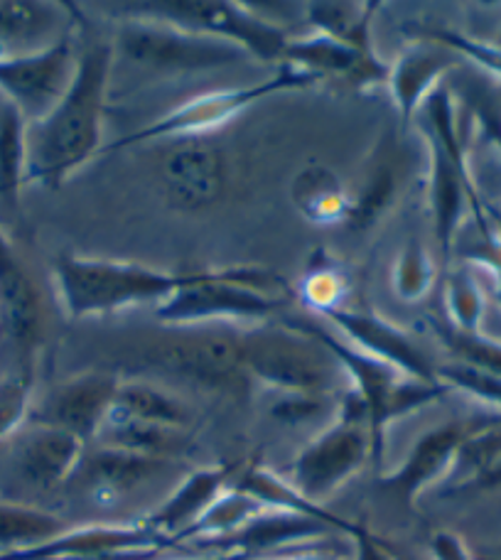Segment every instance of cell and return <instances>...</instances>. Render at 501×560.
<instances>
[{"mask_svg": "<svg viewBox=\"0 0 501 560\" xmlns=\"http://www.w3.org/2000/svg\"><path fill=\"white\" fill-rule=\"evenodd\" d=\"M114 55V45L84 49L59 104L45 118L27 124V183L62 187L102 150Z\"/></svg>", "mask_w": 501, "mask_h": 560, "instance_id": "cell-1", "label": "cell"}, {"mask_svg": "<svg viewBox=\"0 0 501 560\" xmlns=\"http://www.w3.org/2000/svg\"><path fill=\"white\" fill-rule=\"evenodd\" d=\"M195 273H170L133 261L62 254L55 261V283L65 313L72 319L104 317L136 305H160Z\"/></svg>", "mask_w": 501, "mask_h": 560, "instance_id": "cell-2", "label": "cell"}, {"mask_svg": "<svg viewBox=\"0 0 501 560\" xmlns=\"http://www.w3.org/2000/svg\"><path fill=\"white\" fill-rule=\"evenodd\" d=\"M286 283L273 271L254 266L197 271V280L155 305V319L167 327L209 323H266L286 307Z\"/></svg>", "mask_w": 501, "mask_h": 560, "instance_id": "cell-3", "label": "cell"}, {"mask_svg": "<svg viewBox=\"0 0 501 560\" xmlns=\"http://www.w3.org/2000/svg\"><path fill=\"white\" fill-rule=\"evenodd\" d=\"M293 323L300 329H305L307 335H313L349 376V384H352L349 388L359 396L366 411L374 463H381V457H384L386 433L391 425L398 423L400 418L420 411V408L440 401L447 394L443 384L420 382V378L406 376L396 366L359 352L357 347L345 342L339 335L329 332L323 325L305 323V319H300V323L293 319Z\"/></svg>", "mask_w": 501, "mask_h": 560, "instance_id": "cell-4", "label": "cell"}, {"mask_svg": "<svg viewBox=\"0 0 501 560\" xmlns=\"http://www.w3.org/2000/svg\"><path fill=\"white\" fill-rule=\"evenodd\" d=\"M372 459V433L359 396L347 388L335 418L290 463L288 479L310 502L325 506Z\"/></svg>", "mask_w": 501, "mask_h": 560, "instance_id": "cell-5", "label": "cell"}, {"mask_svg": "<svg viewBox=\"0 0 501 560\" xmlns=\"http://www.w3.org/2000/svg\"><path fill=\"white\" fill-rule=\"evenodd\" d=\"M244 372L273 394L333 396L339 364L295 323L238 332ZM342 372V369H339Z\"/></svg>", "mask_w": 501, "mask_h": 560, "instance_id": "cell-6", "label": "cell"}, {"mask_svg": "<svg viewBox=\"0 0 501 560\" xmlns=\"http://www.w3.org/2000/svg\"><path fill=\"white\" fill-rule=\"evenodd\" d=\"M126 18H145L187 33L222 39L264 65H280L290 43L288 30L270 23L246 3L229 0H158L124 5Z\"/></svg>", "mask_w": 501, "mask_h": 560, "instance_id": "cell-7", "label": "cell"}, {"mask_svg": "<svg viewBox=\"0 0 501 560\" xmlns=\"http://www.w3.org/2000/svg\"><path fill=\"white\" fill-rule=\"evenodd\" d=\"M313 84H317V79L310 72H303V69L298 67L280 65L273 74L264 79V82L234 89H217V92L189 98V102L179 104L173 112L160 116L158 121L138 128L136 133L124 136L121 140H116L108 150L155 143V140L202 138L205 133L217 131V128L234 121L236 116H242L246 108L258 102H266V98L286 92H298V89H307Z\"/></svg>", "mask_w": 501, "mask_h": 560, "instance_id": "cell-8", "label": "cell"}, {"mask_svg": "<svg viewBox=\"0 0 501 560\" xmlns=\"http://www.w3.org/2000/svg\"><path fill=\"white\" fill-rule=\"evenodd\" d=\"M114 49L133 65L163 74L207 72V69L234 67L248 59L246 52L222 39L187 33V30L145 18H126Z\"/></svg>", "mask_w": 501, "mask_h": 560, "instance_id": "cell-9", "label": "cell"}, {"mask_svg": "<svg viewBox=\"0 0 501 560\" xmlns=\"http://www.w3.org/2000/svg\"><path fill=\"white\" fill-rule=\"evenodd\" d=\"M145 362L189 384L234 392L246 384L242 339L226 332H193L167 337L145 349Z\"/></svg>", "mask_w": 501, "mask_h": 560, "instance_id": "cell-10", "label": "cell"}, {"mask_svg": "<svg viewBox=\"0 0 501 560\" xmlns=\"http://www.w3.org/2000/svg\"><path fill=\"white\" fill-rule=\"evenodd\" d=\"M79 55L72 33L33 55H0V94L27 124L45 118L72 84Z\"/></svg>", "mask_w": 501, "mask_h": 560, "instance_id": "cell-11", "label": "cell"}, {"mask_svg": "<svg viewBox=\"0 0 501 560\" xmlns=\"http://www.w3.org/2000/svg\"><path fill=\"white\" fill-rule=\"evenodd\" d=\"M175 546L145 522L69 526L53 541L27 551L0 556V560H158Z\"/></svg>", "mask_w": 501, "mask_h": 560, "instance_id": "cell-12", "label": "cell"}, {"mask_svg": "<svg viewBox=\"0 0 501 560\" xmlns=\"http://www.w3.org/2000/svg\"><path fill=\"white\" fill-rule=\"evenodd\" d=\"M489 416L497 413L485 411L473 418L450 420V423L426 430V433L416 440L413 447H410L404 463H400L394 472L378 479V487L384 489L386 494L394 497L398 504L410 509L426 489L440 482H447L450 472H453L455 467V459L459 455V447H463L465 440L473 435Z\"/></svg>", "mask_w": 501, "mask_h": 560, "instance_id": "cell-13", "label": "cell"}, {"mask_svg": "<svg viewBox=\"0 0 501 560\" xmlns=\"http://www.w3.org/2000/svg\"><path fill=\"white\" fill-rule=\"evenodd\" d=\"M121 378L112 372H82L49 388L35 404L30 423L72 433L84 443H96L104 423L116 406Z\"/></svg>", "mask_w": 501, "mask_h": 560, "instance_id": "cell-14", "label": "cell"}, {"mask_svg": "<svg viewBox=\"0 0 501 560\" xmlns=\"http://www.w3.org/2000/svg\"><path fill=\"white\" fill-rule=\"evenodd\" d=\"M329 325L339 329L345 342L357 347L359 352L396 366L406 376L420 378V382H438L435 364L420 349L406 329L391 323L374 310L335 307L323 315ZM440 384V382H438Z\"/></svg>", "mask_w": 501, "mask_h": 560, "instance_id": "cell-15", "label": "cell"}, {"mask_svg": "<svg viewBox=\"0 0 501 560\" xmlns=\"http://www.w3.org/2000/svg\"><path fill=\"white\" fill-rule=\"evenodd\" d=\"M160 179L167 202L179 212H202L217 205L226 189L224 153L205 140L179 143L160 165Z\"/></svg>", "mask_w": 501, "mask_h": 560, "instance_id": "cell-16", "label": "cell"}, {"mask_svg": "<svg viewBox=\"0 0 501 560\" xmlns=\"http://www.w3.org/2000/svg\"><path fill=\"white\" fill-rule=\"evenodd\" d=\"M457 55L445 45L428 37H416L388 65V89L398 114V133L406 136L408 126L416 124L420 108L430 94L443 86V77L457 65Z\"/></svg>", "mask_w": 501, "mask_h": 560, "instance_id": "cell-17", "label": "cell"}, {"mask_svg": "<svg viewBox=\"0 0 501 560\" xmlns=\"http://www.w3.org/2000/svg\"><path fill=\"white\" fill-rule=\"evenodd\" d=\"M280 65L303 69L317 82L319 79H339L359 92L388 84V62H384L378 52H359V49L319 33L290 37Z\"/></svg>", "mask_w": 501, "mask_h": 560, "instance_id": "cell-18", "label": "cell"}, {"mask_svg": "<svg viewBox=\"0 0 501 560\" xmlns=\"http://www.w3.org/2000/svg\"><path fill=\"white\" fill-rule=\"evenodd\" d=\"M0 323L18 349L23 372H33L35 349L43 339V303L23 258L0 229Z\"/></svg>", "mask_w": 501, "mask_h": 560, "instance_id": "cell-19", "label": "cell"}, {"mask_svg": "<svg viewBox=\"0 0 501 560\" xmlns=\"http://www.w3.org/2000/svg\"><path fill=\"white\" fill-rule=\"evenodd\" d=\"M89 445L65 430L30 423L20 433L15 447V469L25 479V485L39 492L62 487L74 475H79L86 457Z\"/></svg>", "mask_w": 501, "mask_h": 560, "instance_id": "cell-20", "label": "cell"}, {"mask_svg": "<svg viewBox=\"0 0 501 560\" xmlns=\"http://www.w3.org/2000/svg\"><path fill=\"white\" fill-rule=\"evenodd\" d=\"M398 138L384 131L376 140L372 155L366 158L364 175L352 192L347 229L357 234L372 232L391 209L396 207L404 189V158H400Z\"/></svg>", "mask_w": 501, "mask_h": 560, "instance_id": "cell-21", "label": "cell"}, {"mask_svg": "<svg viewBox=\"0 0 501 560\" xmlns=\"http://www.w3.org/2000/svg\"><path fill=\"white\" fill-rule=\"evenodd\" d=\"M74 8L45 0H0V55H33L72 33Z\"/></svg>", "mask_w": 501, "mask_h": 560, "instance_id": "cell-22", "label": "cell"}, {"mask_svg": "<svg viewBox=\"0 0 501 560\" xmlns=\"http://www.w3.org/2000/svg\"><path fill=\"white\" fill-rule=\"evenodd\" d=\"M238 475V465H212L199 467L193 475H187L177 489L160 504L153 514L145 518V524L167 541H177L209 506L234 485Z\"/></svg>", "mask_w": 501, "mask_h": 560, "instance_id": "cell-23", "label": "cell"}, {"mask_svg": "<svg viewBox=\"0 0 501 560\" xmlns=\"http://www.w3.org/2000/svg\"><path fill=\"white\" fill-rule=\"evenodd\" d=\"M335 532V526L319 522V518L293 512H270L268 509V512L246 524L236 536L219 546V551H234L248 558L276 556L303 546L323 544Z\"/></svg>", "mask_w": 501, "mask_h": 560, "instance_id": "cell-24", "label": "cell"}, {"mask_svg": "<svg viewBox=\"0 0 501 560\" xmlns=\"http://www.w3.org/2000/svg\"><path fill=\"white\" fill-rule=\"evenodd\" d=\"M167 465L170 459L98 445L94 453L86 450V457L82 467H79V472L84 475L96 497L118 499L150 482V479L163 472Z\"/></svg>", "mask_w": 501, "mask_h": 560, "instance_id": "cell-25", "label": "cell"}, {"mask_svg": "<svg viewBox=\"0 0 501 560\" xmlns=\"http://www.w3.org/2000/svg\"><path fill=\"white\" fill-rule=\"evenodd\" d=\"M290 202L310 224H347L352 192H347L342 177L333 167L313 163L295 173L290 183Z\"/></svg>", "mask_w": 501, "mask_h": 560, "instance_id": "cell-26", "label": "cell"}, {"mask_svg": "<svg viewBox=\"0 0 501 560\" xmlns=\"http://www.w3.org/2000/svg\"><path fill=\"white\" fill-rule=\"evenodd\" d=\"M234 487L254 497L258 504H264L270 512H293L313 516L319 518V522L335 526L339 534H349V528H352V522L333 514L327 506L310 502V499H305L293 485H290L288 477L278 475L268 467L248 465L246 469H238Z\"/></svg>", "mask_w": 501, "mask_h": 560, "instance_id": "cell-27", "label": "cell"}, {"mask_svg": "<svg viewBox=\"0 0 501 560\" xmlns=\"http://www.w3.org/2000/svg\"><path fill=\"white\" fill-rule=\"evenodd\" d=\"M381 3H337V0H315L305 5L307 25L313 33L327 35L359 52H376L372 39V23Z\"/></svg>", "mask_w": 501, "mask_h": 560, "instance_id": "cell-28", "label": "cell"}, {"mask_svg": "<svg viewBox=\"0 0 501 560\" xmlns=\"http://www.w3.org/2000/svg\"><path fill=\"white\" fill-rule=\"evenodd\" d=\"M264 512H268L264 504H258L254 497L232 485L222 497H217V502L209 506L183 536L177 538L175 546L197 541V544H212L214 548H219Z\"/></svg>", "mask_w": 501, "mask_h": 560, "instance_id": "cell-29", "label": "cell"}, {"mask_svg": "<svg viewBox=\"0 0 501 560\" xmlns=\"http://www.w3.org/2000/svg\"><path fill=\"white\" fill-rule=\"evenodd\" d=\"M96 443L148 457L173 459V455H177L185 447V430L143 423V420L112 411L102 433L96 438Z\"/></svg>", "mask_w": 501, "mask_h": 560, "instance_id": "cell-30", "label": "cell"}, {"mask_svg": "<svg viewBox=\"0 0 501 560\" xmlns=\"http://www.w3.org/2000/svg\"><path fill=\"white\" fill-rule=\"evenodd\" d=\"M116 413L143 420V423L187 430L193 423V411L177 396L167 394L150 382H121L116 394Z\"/></svg>", "mask_w": 501, "mask_h": 560, "instance_id": "cell-31", "label": "cell"}, {"mask_svg": "<svg viewBox=\"0 0 501 560\" xmlns=\"http://www.w3.org/2000/svg\"><path fill=\"white\" fill-rule=\"evenodd\" d=\"M65 518L39 506L0 502V556L27 551L67 532Z\"/></svg>", "mask_w": 501, "mask_h": 560, "instance_id": "cell-32", "label": "cell"}, {"mask_svg": "<svg viewBox=\"0 0 501 560\" xmlns=\"http://www.w3.org/2000/svg\"><path fill=\"white\" fill-rule=\"evenodd\" d=\"M27 183V118L10 102H0V199L15 202Z\"/></svg>", "mask_w": 501, "mask_h": 560, "instance_id": "cell-33", "label": "cell"}, {"mask_svg": "<svg viewBox=\"0 0 501 560\" xmlns=\"http://www.w3.org/2000/svg\"><path fill=\"white\" fill-rule=\"evenodd\" d=\"M438 268L433 261V254L423 244L420 236L406 238V244L400 246L394 264V293L404 300V303H418L423 300L435 285Z\"/></svg>", "mask_w": 501, "mask_h": 560, "instance_id": "cell-34", "label": "cell"}, {"mask_svg": "<svg viewBox=\"0 0 501 560\" xmlns=\"http://www.w3.org/2000/svg\"><path fill=\"white\" fill-rule=\"evenodd\" d=\"M347 285L349 283L345 271L335 264V258L327 256L325 252H317V256H313V261H310L303 280H300L298 295L307 310L325 315L329 310L342 307Z\"/></svg>", "mask_w": 501, "mask_h": 560, "instance_id": "cell-35", "label": "cell"}, {"mask_svg": "<svg viewBox=\"0 0 501 560\" xmlns=\"http://www.w3.org/2000/svg\"><path fill=\"white\" fill-rule=\"evenodd\" d=\"M487 300L482 285L467 268H457L445 280V313L447 325L457 332H482Z\"/></svg>", "mask_w": 501, "mask_h": 560, "instance_id": "cell-36", "label": "cell"}, {"mask_svg": "<svg viewBox=\"0 0 501 560\" xmlns=\"http://www.w3.org/2000/svg\"><path fill=\"white\" fill-rule=\"evenodd\" d=\"M435 378L450 392H459L487 408V413L501 416V376H494L473 364L447 359L435 364Z\"/></svg>", "mask_w": 501, "mask_h": 560, "instance_id": "cell-37", "label": "cell"}, {"mask_svg": "<svg viewBox=\"0 0 501 560\" xmlns=\"http://www.w3.org/2000/svg\"><path fill=\"white\" fill-rule=\"evenodd\" d=\"M430 327H433V332L447 352H453V359H457V362L473 364L489 374L501 376V342H497V339L482 332H457L447 323H433Z\"/></svg>", "mask_w": 501, "mask_h": 560, "instance_id": "cell-38", "label": "cell"}, {"mask_svg": "<svg viewBox=\"0 0 501 560\" xmlns=\"http://www.w3.org/2000/svg\"><path fill=\"white\" fill-rule=\"evenodd\" d=\"M35 408L33 392V372H23L5 376L0 382V440H8L23 433L25 423H30Z\"/></svg>", "mask_w": 501, "mask_h": 560, "instance_id": "cell-39", "label": "cell"}, {"mask_svg": "<svg viewBox=\"0 0 501 560\" xmlns=\"http://www.w3.org/2000/svg\"><path fill=\"white\" fill-rule=\"evenodd\" d=\"M420 37L435 39V43L445 45L447 49H453L457 57H465V59H469V62L482 67L485 72L501 77V49L494 47L492 43H485V39L455 33V30H423V35Z\"/></svg>", "mask_w": 501, "mask_h": 560, "instance_id": "cell-40", "label": "cell"}, {"mask_svg": "<svg viewBox=\"0 0 501 560\" xmlns=\"http://www.w3.org/2000/svg\"><path fill=\"white\" fill-rule=\"evenodd\" d=\"M333 406V396L323 394H276V401L270 404V416L286 425H300L317 420Z\"/></svg>", "mask_w": 501, "mask_h": 560, "instance_id": "cell-41", "label": "cell"}, {"mask_svg": "<svg viewBox=\"0 0 501 560\" xmlns=\"http://www.w3.org/2000/svg\"><path fill=\"white\" fill-rule=\"evenodd\" d=\"M349 538H352L354 546V560H400L394 548L386 546V541L381 536H376L372 528L364 524H354L349 528Z\"/></svg>", "mask_w": 501, "mask_h": 560, "instance_id": "cell-42", "label": "cell"}, {"mask_svg": "<svg viewBox=\"0 0 501 560\" xmlns=\"http://www.w3.org/2000/svg\"><path fill=\"white\" fill-rule=\"evenodd\" d=\"M430 556H433V560H477V556L463 541V536L453 532L433 534V538H430Z\"/></svg>", "mask_w": 501, "mask_h": 560, "instance_id": "cell-43", "label": "cell"}, {"mask_svg": "<svg viewBox=\"0 0 501 560\" xmlns=\"http://www.w3.org/2000/svg\"><path fill=\"white\" fill-rule=\"evenodd\" d=\"M246 560H339V556L325 551L323 544H313V546L295 548V551H288V553L260 556V558H246Z\"/></svg>", "mask_w": 501, "mask_h": 560, "instance_id": "cell-44", "label": "cell"}, {"mask_svg": "<svg viewBox=\"0 0 501 560\" xmlns=\"http://www.w3.org/2000/svg\"><path fill=\"white\" fill-rule=\"evenodd\" d=\"M497 487H501V459L492 469H489L487 475L479 477L469 489H479V492H487V489H497Z\"/></svg>", "mask_w": 501, "mask_h": 560, "instance_id": "cell-45", "label": "cell"}, {"mask_svg": "<svg viewBox=\"0 0 501 560\" xmlns=\"http://www.w3.org/2000/svg\"><path fill=\"white\" fill-rule=\"evenodd\" d=\"M479 116H482V124H485V128H487V133H489V138L494 140V145L499 148V153H501V136L497 133L494 121H492V108H485V112H479ZM489 212H492L494 222L501 226V217H499V212H494V209H489Z\"/></svg>", "mask_w": 501, "mask_h": 560, "instance_id": "cell-46", "label": "cell"}, {"mask_svg": "<svg viewBox=\"0 0 501 560\" xmlns=\"http://www.w3.org/2000/svg\"><path fill=\"white\" fill-rule=\"evenodd\" d=\"M248 556L234 553V551H217V553H205V556H189V558H175V560H246ZM160 560V558H158Z\"/></svg>", "mask_w": 501, "mask_h": 560, "instance_id": "cell-47", "label": "cell"}, {"mask_svg": "<svg viewBox=\"0 0 501 560\" xmlns=\"http://www.w3.org/2000/svg\"><path fill=\"white\" fill-rule=\"evenodd\" d=\"M489 273H492V278H494V298L501 307V271H489Z\"/></svg>", "mask_w": 501, "mask_h": 560, "instance_id": "cell-48", "label": "cell"}, {"mask_svg": "<svg viewBox=\"0 0 501 560\" xmlns=\"http://www.w3.org/2000/svg\"><path fill=\"white\" fill-rule=\"evenodd\" d=\"M479 556H487V558H497V560H501V544H494V546H489L487 551H482Z\"/></svg>", "mask_w": 501, "mask_h": 560, "instance_id": "cell-49", "label": "cell"}, {"mask_svg": "<svg viewBox=\"0 0 501 560\" xmlns=\"http://www.w3.org/2000/svg\"><path fill=\"white\" fill-rule=\"evenodd\" d=\"M492 121H494V128H497V133L501 136V118H499V114H494V112H492Z\"/></svg>", "mask_w": 501, "mask_h": 560, "instance_id": "cell-50", "label": "cell"}, {"mask_svg": "<svg viewBox=\"0 0 501 560\" xmlns=\"http://www.w3.org/2000/svg\"><path fill=\"white\" fill-rule=\"evenodd\" d=\"M492 45H494V47H499V49H501V30H499V35H497V37H494V39H492Z\"/></svg>", "mask_w": 501, "mask_h": 560, "instance_id": "cell-51", "label": "cell"}, {"mask_svg": "<svg viewBox=\"0 0 501 560\" xmlns=\"http://www.w3.org/2000/svg\"><path fill=\"white\" fill-rule=\"evenodd\" d=\"M477 560H497V558H487V556H479V553H477Z\"/></svg>", "mask_w": 501, "mask_h": 560, "instance_id": "cell-52", "label": "cell"}]
</instances>
